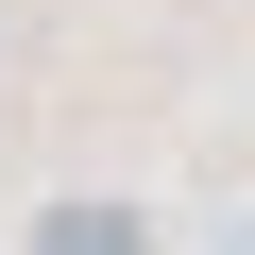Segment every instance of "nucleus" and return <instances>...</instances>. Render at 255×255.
Here are the masks:
<instances>
[{
  "label": "nucleus",
  "mask_w": 255,
  "mask_h": 255,
  "mask_svg": "<svg viewBox=\"0 0 255 255\" xmlns=\"http://www.w3.org/2000/svg\"><path fill=\"white\" fill-rule=\"evenodd\" d=\"M34 255H153V221H136V204H51Z\"/></svg>",
  "instance_id": "obj_1"
}]
</instances>
